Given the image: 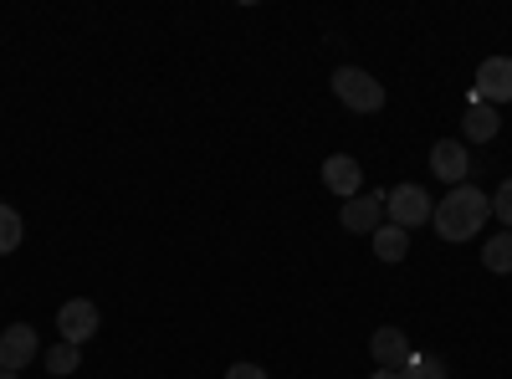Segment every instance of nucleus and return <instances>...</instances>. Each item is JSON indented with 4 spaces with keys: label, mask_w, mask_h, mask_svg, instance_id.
<instances>
[{
    "label": "nucleus",
    "mask_w": 512,
    "mask_h": 379,
    "mask_svg": "<svg viewBox=\"0 0 512 379\" xmlns=\"http://www.w3.org/2000/svg\"><path fill=\"white\" fill-rule=\"evenodd\" d=\"M369 354H374V364H379V369H405V359L415 354V344L405 339V328H374Z\"/></svg>",
    "instance_id": "10"
},
{
    "label": "nucleus",
    "mask_w": 512,
    "mask_h": 379,
    "mask_svg": "<svg viewBox=\"0 0 512 379\" xmlns=\"http://www.w3.org/2000/svg\"><path fill=\"white\" fill-rule=\"evenodd\" d=\"M333 98L354 113H379L384 108V82H374L364 67H338L333 72Z\"/></svg>",
    "instance_id": "2"
},
{
    "label": "nucleus",
    "mask_w": 512,
    "mask_h": 379,
    "mask_svg": "<svg viewBox=\"0 0 512 379\" xmlns=\"http://www.w3.org/2000/svg\"><path fill=\"white\" fill-rule=\"evenodd\" d=\"M492 216L512 231V175H507V180L497 185V195H492Z\"/></svg>",
    "instance_id": "17"
},
{
    "label": "nucleus",
    "mask_w": 512,
    "mask_h": 379,
    "mask_svg": "<svg viewBox=\"0 0 512 379\" xmlns=\"http://www.w3.org/2000/svg\"><path fill=\"white\" fill-rule=\"evenodd\" d=\"M492 216V195H482L477 185H456L436 210H431V221H436V236L441 241H472Z\"/></svg>",
    "instance_id": "1"
},
{
    "label": "nucleus",
    "mask_w": 512,
    "mask_h": 379,
    "mask_svg": "<svg viewBox=\"0 0 512 379\" xmlns=\"http://www.w3.org/2000/svg\"><path fill=\"white\" fill-rule=\"evenodd\" d=\"M400 379H451V374H446V364L436 354H410L405 369H400Z\"/></svg>",
    "instance_id": "15"
},
{
    "label": "nucleus",
    "mask_w": 512,
    "mask_h": 379,
    "mask_svg": "<svg viewBox=\"0 0 512 379\" xmlns=\"http://www.w3.org/2000/svg\"><path fill=\"white\" fill-rule=\"evenodd\" d=\"M21 236H26V226H21V216L0 200V257H11V251L21 246Z\"/></svg>",
    "instance_id": "14"
},
{
    "label": "nucleus",
    "mask_w": 512,
    "mask_h": 379,
    "mask_svg": "<svg viewBox=\"0 0 512 379\" xmlns=\"http://www.w3.org/2000/svg\"><path fill=\"white\" fill-rule=\"evenodd\" d=\"M0 379H21V374H11V369H0Z\"/></svg>",
    "instance_id": "20"
},
{
    "label": "nucleus",
    "mask_w": 512,
    "mask_h": 379,
    "mask_svg": "<svg viewBox=\"0 0 512 379\" xmlns=\"http://www.w3.org/2000/svg\"><path fill=\"white\" fill-rule=\"evenodd\" d=\"M41 354V344H36V328L31 323H11L6 333H0V369H26L31 359Z\"/></svg>",
    "instance_id": "7"
},
{
    "label": "nucleus",
    "mask_w": 512,
    "mask_h": 379,
    "mask_svg": "<svg viewBox=\"0 0 512 379\" xmlns=\"http://www.w3.org/2000/svg\"><path fill=\"white\" fill-rule=\"evenodd\" d=\"M77 364H82V349L77 344H52L47 349V369L62 379V374H77Z\"/></svg>",
    "instance_id": "16"
},
{
    "label": "nucleus",
    "mask_w": 512,
    "mask_h": 379,
    "mask_svg": "<svg viewBox=\"0 0 512 379\" xmlns=\"http://www.w3.org/2000/svg\"><path fill=\"white\" fill-rule=\"evenodd\" d=\"M405 251H410V231H400V226H390V221L374 231V257H379V262H405Z\"/></svg>",
    "instance_id": "12"
},
{
    "label": "nucleus",
    "mask_w": 512,
    "mask_h": 379,
    "mask_svg": "<svg viewBox=\"0 0 512 379\" xmlns=\"http://www.w3.org/2000/svg\"><path fill=\"white\" fill-rule=\"evenodd\" d=\"M472 103H512V57H487L477 67V82H472Z\"/></svg>",
    "instance_id": "4"
},
{
    "label": "nucleus",
    "mask_w": 512,
    "mask_h": 379,
    "mask_svg": "<svg viewBox=\"0 0 512 379\" xmlns=\"http://www.w3.org/2000/svg\"><path fill=\"white\" fill-rule=\"evenodd\" d=\"M482 267L487 272H512V231H497L482 241Z\"/></svg>",
    "instance_id": "13"
},
{
    "label": "nucleus",
    "mask_w": 512,
    "mask_h": 379,
    "mask_svg": "<svg viewBox=\"0 0 512 379\" xmlns=\"http://www.w3.org/2000/svg\"><path fill=\"white\" fill-rule=\"evenodd\" d=\"M98 308L88 303V298H72V303H62V313H57V333H62V344H88L93 333H98Z\"/></svg>",
    "instance_id": "6"
},
{
    "label": "nucleus",
    "mask_w": 512,
    "mask_h": 379,
    "mask_svg": "<svg viewBox=\"0 0 512 379\" xmlns=\"http://www.w3.org/2000/svg\"><path fill=\"white\" fill-rule=\"evenodd\" d=\"M369 379H400V369H374Z\"/></svg>",
    "instance_id": "19"
},
{
    "label": "nucleus",
    "mask_w": 512,
    "mask_h": 379,
    "mask_svg": "<svg viewBox=\"0 0 512 379\" xmlns=\"http://www.w3.org/2000/svg\"><path fill=\"white\" fill-rule=\"evenodd\" d=\"M338 221H344L349 236H374L384 226V190H359L354 200H344Z\"/></svg>",
    "instance_id": "5"
},
{
    "label": "nucleus",
    "mask_w": 512,
    "mask_h": 379,
    "mask_svg": "<svg viewBox=\"0 0 512 379\" xmlns=\"http://www.w3.org/2000/svg\"><path fill=\"white\" fill-rule=\"evenodd\" d=\"M226 379H267V369H262V364H251V359H241V364L226 369Z\"/></svg>",
    "instance_id": "18"
},
{
    "label": "nucleus",
    "mask_w": 512,
    "mask_h": 379,
    "mask_svg": "<svg viewBox=\"0 0 512 379\" xmlns=\"http://www.w3.org/2000/svg\"><path fill=\"white\" fill-rule=\"evenodd\" d=\"M431 170L456 190V185H466V170H472V154H466V144L461 139H441L436 149H431Z\"/></svg>",
    "instance_id": "9"
},
{
    "label": "nucleus",
    "mask_w": 512,
    "mask_h": 379,
    "mask_svg": "<svg viewBox=\"0 0 512 379\" xmlns=\"http://www.w3.org/2000/svg\"><path fill=\"white\" fill-rule=\"evenodd\" d=\"M323 185H328L338 200H354V195L364 190L359 159H349V154H328V159H323Z\"/></svg>",
    "instance_id": "8"
},
{
    "label": "nucleus",
    "mask_w": 512,
    "mask_h": 379,
    "mask_svg": "<svg viewBox=\"0 0 512 379\" xmlns=\"http://www.w3.org/2000/svg\"><path fill=\"white\" fill-rule=\"evenodd\" d=\"M497 129H502V108H492V103H472L466 118H461L466 144H487V139H497Z\"/></svg>",
    "instance_id": "11"
},
{
    "label": "nucleus",
    "mask_w": 512,
    "mask_h": 379,
    "mask_svg": "<svg viewBox=\"0 0 512 379\" xmlns=\"http://www.w3.org/2000/svg\"><path fill=\"white\" fill-rule=\"evenodd\" d=\"M431 210H436V200L425 195L420 185H395V190H384V221L400 226V231L425 226V221H431Z\"/></svg>",
    "instance_id": "3"
}]
</instances>
